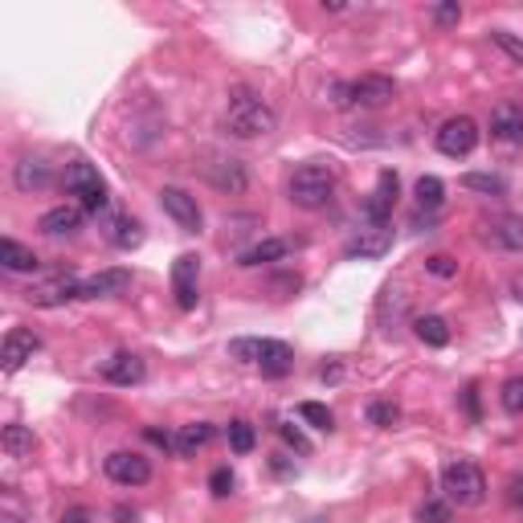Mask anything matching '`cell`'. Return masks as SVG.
Returning a JSON list of instances; mask_svg holds the SVG:
<instances>
[{"instance_id":"1","label":"cell","mask_w":523,"mask_h":523,"mask_svg":"<svg viewBox=\"0 0 523 523\" xmlns=\"http://www.w3.org/2000/svg\"><path fill=\"white\" fill-rule=\"evenodd\" d=\"M225 127L238 140H262V135H270L278 127V115L257 90L233 86L230 98H225Z\"/></svg>"},{"instance_id":"2","label":"cell","mask_w":523,"mask_h":523,"mask_svg":"<svg viewBox=\"0 0 523 523\" xmlns=\"http://www.w3.org/2000/svg\"><path fill=\"white\" fill-rule=\"evenodd\" d=\"M286 196L291 204L299 209H323V204L336 196V168L323 160H311V164H299L286 180Z\"/></svg>"},{"instance_id":"3","label":"cell","mask_w":523,"mask_h":523,"mask_svg":"<svg viewBox=\"0 0 523 523\" xmlns=\"http://www.w3.org/2000/svg\"><path fill=\"white\" fill-rule=\"evenodd\" d=\"M442 491L458 507H482V499H487V474L470 458H454L442 466Z\"/></svg>"},{"instance_id":"4","label":"cell","mask_w":523,"mask_h":523,"mask_svg":"<svg viewBox=\"0 0 523 523\" xmlns=\"http://www.w3.org/2000/svg\"><path fill=\"white\" fill-rule=\"evenodd\" d=\"M397 98V82L384 74H364L356 82H336L331 86V103L336 107H384Z\"/></svg>"},{"instance_id":"5","label":"cell","mask_w":523,"mask_h":523,"mask_svg":"<svg viewBox=\"0 0 523 523\" xmlns=\"http://www.w3.org/2000/svg\"><path fill=\"white\" fill-rule=\"evenodd\" d=\"M62 185H66V193H70V196H78V204H82V209H90V213L107 209V185H103V176H98L95 164L70 160V164H66Z\"/></svg>"},{"instance_id":"6","label":"cell","mask_w":523,"mask_h":523,"mask_svg":"<svg viewBox=\"0 0 523 523\" xmlns=\"http://www.w3.org/2000/svg\"><path fill=\"white\" fill-rule=\"evenodd\" d=\"M474 148H479V123H474L470 115L446 119L442 131H437V151L450 156V160H462V156H470Z\"/></svg>"},{"instance_id":"7","label":"cell","mask_w":523,"mask_h":523,"mask_svg":"<svg viewBox=\"0 0 523 523\" xmlns=\"http://www.w3.org/2000/svg\"><path fill=\"white\" fill-rule=\"evenodd\" d=\"M160 209L180 225L185 233H201L204 230V213L196 196H188L185 188H160Z\"/></svg>"},{"instance_id":"8","label":"cell","mask_w":523,"mask_h":523,"mask_svg":"<svg viewBox=\"0 0 523 523\" xmlns=\"http://www.w3.org/2000/svg\"><path fill=\"white\" fill-rule=\"evenodd\" d=\"M103 470H107V479L119 482V487H143V482L151 479V462L143 458V454H131V450H115L103 462Z\"/></svg>"},{"instance_id":"9","label":"cell","mask_w":523,"mask_h":523,"mask_svg":"<svg viewBox=\"0 0 523 523\" xmlns=\"http://www.w3.org/2000/svg\"><path fill=\"white\" fill-rule=\"evenodd\" d=\"M204 176L225 196H241L249 188V168L241 160H233V156H217L213 164H204Z\"/></svg>"},{"instance_id":"10","label":"cell","mask_w":523,"mask_h":523,"mask_svg":"<svg viewBox=\"0 0 523 523\" xmlns=\"http://www.w3.org/2000/svg\"><path fill=\"white\" fill-rule=\"evenodd\" d=\"M397 188H401V180H397L392 168H384L381 176H376V188L368 193V201H364V217H368V225H389L392 204H397Z\"/></svg>"},{"instance_id":"11","label":"cell","mask_w":523,"mask_h":523,"mask_svg":"<svg viewBox=\"0 0 523 523\" xmlns=\"http://www.w3.org/2000/svg\"><path fill=\"white\" fill-rule=\"evenodd\" d=\"M78 286H82V278H74V275H54V278H45V283L29 286L25 299L33 302V307H62V302H74V299H78Z\"/></svg>"},{"instance_id":"12","label":"cell","mask_w":523,"mask_h":523,"mask_svg":"<svg viewBox=\"0 0 523 523\" xmlns=\"http://www.w3.org/2000/svg\"><path fill=\"white\" fill-rule=\"evenodd\" d=\"M37 347H41V339H37L33 331H29V328H13L9 336H5V344H0V368H5L9 376L21 373V368L33 360Z\"/></svg>"},{"instance_id":"13","label":"cell","mask_w":523,"mask_h":523,"mask_svg":"<svg viewBox=\"0 0 523 523\" xmlns=\"http://www.w3.org/2000/svg\"><path fill=\"white\" fill-rule=\"evenodd\" d=\"M196 278H201V257L196 254H180L172 262V294H176L180 311L196 307Z\"/></svg>"},{"instance_id":"14","label":"cell","mask_w":523,"mask_h":523,"mask_svg":"<svg viewBox=\"0 0 523 523\" xmlns=\"http://www.w3.org/2000/svg\"><path fill=\"white\" fill-rule=\"evenodd\" d=\"M392 249V230L389 225H368V230L352 233V238L344 241V257H384Z\"/></svg>"},{"instance_id":"15","label":"cell","mask_w":523,"mask_h":523,"mask_svg":"<svg viewBox=\"0 0 523 523\" xmlns=\"http://www.w3.org/2000/svg\"><path fill=\"white\" fill-rule=\"evenodd\" d=\"M131 286V270H98V275L82 278L78 299H115Z\"/></svg>"},{"instance_id":"16","label":"cell","mask_w":523,"mask_h":523,"mask_svg":"<svg viewBox=\"0 0 523 523\" xmlns=\"http://www.w3.org/2000/svg\"><path fill=\"white\" fill-rule=\"evenodd\" d=\"M13 185H17L21 193H41V188L54 185V168H50L41 156H21V160L13 164Z\"/></svg>"},{"instance_id":"17","label":"cell","mask_w":523,"mask_h":523,"mask_svg":"<svg viewBox=\"0 0 523 523\" xmlns=\"http://www.w3.org/2000/svg\"><path fill=\"white\" fill-rule=\"evenodd\" d=\"M143 360L135 352H115L107 364H103V381L107 384H119V389H127V384H140L143 381Z\"/></svg>"},{"instance_id":"18","label":"cell","mask_w":523,"mask_h":523,"mask_svg":"<svg viewBox=\"0 0 523 523\" xmlns=\"http://www.w3.org/2000/svg\"><path fill=\"white\" fill-rule=\"evenodd\" d=\"M294 249V241L291 238H262V241H254V246H246L238 254V266H262V262H283L286 254Z\"/></svg>"},{"instance_id":"19","label":"cell","mask_w":523,"mask_h":523,"mask_svg":"<svg viewBox=\"0 0 523 523\" xmlns=\"http://www.w3.org/2000/svg\"><path fill=\"white\" fill-rule=\"evenodd\" d=\"M491 135L503 143H523V107L519 103H499L491 115Z\"/></svg>"},{"instance_id":"20","label":"cell","mask_w":523,"mask_h":523,"mask_svg":"<svg viewBox=\"0 0 523 523\" xmlns=\"http://www.w3.org/2000/svg\"><path fill=\"white\" fill-rule=\"evenodd\" d=\"M37 230L50 233V238H70V233H78V230H82V209H74V204H58V209L41 213Z\"/></svg>"},{"instance_id":"21","label":"cell","mask_w":523,"mask_h":523,"mask_svg":"<svg viewBox=\"0 0 523 523\" xmlns=\"http://www.w3.org/2000/svg\"><path fill=\"white\" fill-rule=\"evenodd\" d=\"M0 266L13 270V275H33V270L41 266V257H37L29 246H21V241L5 238L0 241Z\"/></svg>"},{"instance_id":"22","label":"cell","mask_w":523,"mask_h":523,"mask_svg":"<svg viewBox=\"0 0 523 523\" xmlns=\"http://www.w3.org/2000/svg\"><path fill=\"white\" fill-rule=\"evenodd\" d=\"M487 233H491L495 246L511 249V254H523V217H499Z\"/></svg>"},{"instance_id":"23","label":"cell","mask_w":523,"mask_h":523,"mask_svg":"<svg viewBox=\"0 0 523 523\" xmlns=\"http://www.w3.org/2000/svg\"><path fill=\"white\" fill-rule=\"evenodd\" d=\"M213 434L217 429L209 426V421H196V426H180V434H176V454L180 458H193L201 446H209L213 442Z\"/></svg>"},{"instance_id":"24","label":"cell","mask_w":523,"mask_h":523,"mask_svg":"<svg viewBox=\"0 0 523 523\" xmlns=\"http://www.w3.org/2000/svg\"><path fill=\"white\" fill-rule=\"evenodd\" d=\"M0 446H5V454L9 458H29L33 454V446H37V437H33V429L29 426H5V434H0Z\"/></svg>"},{"instance_id":"25","label":"cell","mask_w":523,"mask_h":523,"mask_svg":"<svg viewBox=\"0 0 523 523\" xmlns=\"http://www.w3.org/2000/svg\"><path fill=\"white\" fill-rule=\"evenodd\" d=\"M413 331H417V339H421V344H429V347H446V344H450V323H446L442 315H421V320L413 323Z\"/></svg>"},{"instance_id":"26","label":"cell","mask_w":523,"mask_h":523,"mask_svg":"<svg viewBox=\"0 0 523 523\" xmlns=\"http://www.w3.org/2000/svg\"><path fill=\"white\" fill-rule=\"evenodd\" d=\"M462 188H466V193H482V196H507V180L491 176V172H466V176H462Z\"/></svg>"},{"instance_id":"27","label":"cell","mask_w":523,"mask_h":523,"mask_svg":"<svg viewBox=\"0 0 523 523\" xmlns=\"http://www.w3.org/2000/svg\"><path fill=\"white\" fill-rule=\"evenodd\" d=\"M413 196H417V209H429V213H434L437 204L446 201V185L437 176H421L413 188Z\"/></svg>"},{"instance_id":"28","label":"cell","mask_w":523,"mask_h":523,"mask_svg":"<svg viewBox=\"0 0 523 523\" xmlns=\"http://www.w3.org/2000/svg\"><path fill=\"white\" fill-rule=\"evenodd\" d=\"M111 241H115L119 249H131L143 241V225L135 221V217H115V225H111Z\"/></svg>"},{"instance_id":"29","label":"cell","mask_w":523,"mask_h":523,"mask_svg":"<svg viewBox=\"0 0 523 523\" xmlns=\"http://www.w3.org/2000/svg\"><path fill=\"white\" fill-rule=\"evenodd\" d=\"M225 437H230V450L233 454H249L257 446V434H254V426H249V421H230Z\"/></svg>"},{"instance_id":"30","label":"cell","mask_w":523,"mask_h":523,"mask_svg":"<svg viewBox=\"0 0 523 523\" xmlns=\"http://www.w3.org/2000/svg\"><path fill=\"white\" fill-rule=\"evenodd\" d=\"M299 417H302V421H311L315 429H336V413H331L328 405H320V401H302Z\"/></svg>"},{"instance_id":"31","label":"cell","mask_w":523,"mask_h":523,"mask_svg":"<svg viewBox=\"0 0 523 523\" xmlns=\"http://www.w3.org/2000/svg\"><path fill=\"white\" fill-rule=\"evenodd\" d=\"M417 523H454L450 503H437V499L421 503V511H417Z\"/></svg>"},{"instance_id":"32","label":"cell","mask_w":523,"mask_h":523,"mask_svg":"<svg viewBox=\"0 0 523 523\" xmlns=\"http://www.w3.org/2000/svg\"><path fill=\"white\" fill-rule=\"evenodd\" d=\"M499 401H503L507 413H523V376H511L503 384V392H499Z\"/></svg>"},{"instance_id":"33","label":"cell","mask_w":523,"mask_h":523,"mask_svg":"<svg viewBox=\"0 0 523 523\" xmlns=\"http://www.w3.org/2000/svg\"><path fill=\"white\" fill-rule=\"evenodd\" d=\"M397 417H401V409L389 405V401H376V405H368V421H373V426H381V429L397 426Z\"/></svg>"},{"instance_id":"34","label":"cell","mask_w":523,"mask_h":523,"mask_svg":"<svg viewBox=\"0 0 523 523\" xmlns=\"http://www.w3.org/2000/svg\"><path fill=\"white\" fill-rule=\"evenodd\" d=\"M491 41H495L515 66H523V41H519V37H511V33H503V29H495V33H491Z\"/></svg>"},{"instance_id":"35","label":"cell","mask_w":523,"mask_h":523,"mask_svg":"<svg viewBox=\"0 0 523 523\" xmlns=\"http://www.w3.org/2000/svg\"><path fill=\"white\" fill-rule=\"evenodd\" d=\"M233 487H238V479H233V470H230V466H221V470H213V474H209V491H213L217 499L233 495Z\"/></svg>"},{"instance_id":"36","label":"cell","mask_w":523,"mask_h":523,"mask_svg":"<svg viewBox=\"0 0 523 523\" xmlns=\"http://www.w3.org/2000/svg\"><path fill=\"white\" fill-rule=\"evenodd\" d=\"M426 270H429V275H437V278H454V275H458V262H454V257H446V254H434L426 262Z\"/></svg>"},{"instance_id":"37","label":"cell","mask_w":523,"mask_h":523,"mask_svg":"<svg viewBox=\"0 0 523 523\" xmlns=\"http://www.w3.org/2000/svg\"><path fill=\"white\" fill-rule=\"evenodd\" d=\"M278 434H283V442H286V446H294L299 454H307V450H311V442L302 437V429H299V426H278Z\"/></svg>"},{"instance_id":"38","label":"cell","mask_w":523,"mask_h":523,"mask_svg":"<svg viewBox=\"0 0 523 523\" xmlns=\"http://www.w3.org/2000/svg\"><path fill=\"white\" fill-rule=\"evenodd\" d=\"M434 21H437V25H458V21H462V9H458V5H437V9H434Z\"/></svg>"},{"instance_id":"39","label":"cell","mask_w":523,"mask_h":523,"mask_svg":"<svg viewBox=\"0 0 523 523\" xmlns=\"http://www.w3.org/2000/svg\"><path fill=\"white\" fill-rule=\"evenodd\" d=\"M507 503L519 507V511H523V474H515V479L507 482Z\"/></svg>"},{"instance_id":"40","label":"cell","mask_w":523,"mask_h":523,"mask_svg":"<svg viewBox=\"0 0 523 523\" xmlns=\"http://www.w3.org/2000/svg\"><path fill=\"white\" fill-rule=\"evenodd\" d=\"M62 523H95V511H86V507H74V511L62 515Z\"/></svg>"},{"instance_id":"41","label":"cell","mask_w":523,"mask_h":523,"mask_svg":"<svg viewBox=\"0 0 523 523\" xmlns=\"http://www.w3.org/2000/svg\"><path fill=\"white\" fill-rule=\"evenodd\" d=\"M466 409L470 417H479V389H466Z\"/></svg>"},{"instance_id":"42","label":"cell","mask_w":523,"mask_h":523,"mask_svg":"<svg viewBox=\"0 0 523 523\" xmlns=\"http://www.w3.org/2000/svg\"><path fill=\"white\" fill-rule=\"evenodd\" d=\"M0 523H21V519H17V515H0Z\"/></svg>"}]
</instances>
